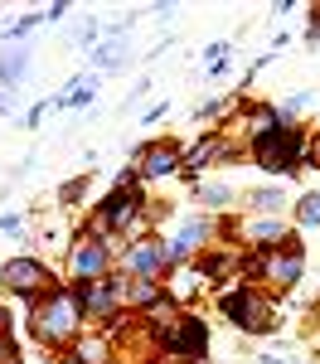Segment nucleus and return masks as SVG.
<instances>
[{
    "instance_id": "1",
    "label": "nucleus",
    "mask_w": 320,
    "mask_h": 364,
    "mask_svg": "<svg viewBox=\"0 0 320 364\" xmlns=\"http://www.w3.org/2000/svg\"><path fill=\"white\" fill-rule=\"evenodd\" d=\"M78 331V296H68V291H49L44 296V306L34 311V336L58 345V340H68Z\"/></svg>"
},
{
    "instance_id": "2",
    "label": "nucleus",
    "mask_w": 320,
    "mask_h": 364,
    "mask_svg": "<svg viewBox=\"0 0 320 364\" xmlns=\"http://www.w3.org/2000/svg\"><path fill=\"white\" fill-rule=\"evenodd\" d=\"M301 132L296 127H272V132H262L258 136V161L267 170H291L296 166V156H301Z\"/></svg>"
},
{
    "instance_id": "3",
    "label": "nucleus",
    "mask_w": 320,
    "mask_h": 364,
    "mask_svg": "<svg viewBox=\"0 0 320 364\" xmlns=\"http://www.w3.org/2000/svg\"><path fill=\"white\" fill-rule=\"evenodd\" d=\"M5 287L10 291H20V296H34V291H58L54 287V277L39 267V262H29V257H15V262H5Z\"/></svg>"
},
{
    "instance_id": "4",
    "label": "nucleus",
    "mask_w": 320,
    "mask_h": 364,
    "mask_svg": "<svg viewBox=\"0 0 320 364\" xmlns=\"http://www.w3.org/2000/svg\"><path fill=\"white\" fill-rule=\"evenodd\" d=\"M224 311H228L243 331H267V306L258 301V291H253V287H238L233 296H224Z\"/></svg>"
},
{
    "instance_id": "5",
    "label": "nucleus",
    "mask_w": 320,
    "mask_h": 364,
    "mask_svg": "<svg viewBox=\"0 0 320 364\" xmlns=\"http://www.w3.org/2000/svg\"><path fill=\"white\" fill-rule=\"evenodd\" d=\"M204 345H209L204 321H175V331L165 336V350H175V355H204Z\"/></svg>"
},
{
    "instance_id": "6",
    "label": "nucleus",
    "mask_w": 320,
    "mask_h": 364,
    "mask_svg": "<svg viewBox=\"0 0 320 364\" xmlns=\"http://www.w3.org/2000/svg\"><path fill=\"white\" fill-rule=\"evenodd\" d=\"M136 219V195H112L97 214V228H126Z\"/></svg>"
},
{
    "instance_id": "7",
    "label": "nucleus",
    "mask_w": 320,
    "mask_h": 364,
    "mask_svg": "<svg viewBox=\"0 0 320 364\" xmlns=\"http://www.w3.org/2000/svg\"><path fill=\"white\" fill-rule=\"evenodd\" d=\"M267 267H272V282H277V287H291V282L301 277V248H296V243L287 238V248H282V257H272Z\"/></svg>"
},
{
    "instance_id": "8",
    "label": "nucleus",
    "mask_w": 320,
    "mask_h": 364,
    "mask_svg": "<svg viewBox=\"0 0 320 364\" xmlns=\"http://www.w3.org/2000/svg\"><path fill=\"white\" fill-rule=\"evenodd\" d=\"M102 267H107V252L97 248V243H83V248L73 252V272L78 277H97Z\"/></svg>"
},
{
    "instance_id": "9",
    "label": "nucleus",
    "mask_w": 320,
    "mask_h": 364,
    "mask_svg": "<svg viewBox=\"0 0 320 364\" xmlns=\"http://www.w3.org/2000/svg\"><path fill=\"white\" fill-rule=\"evenodd\" d=\"M126 262H131V272H145V277H150V272H160V267H165V252L155 248V243H141V248H131Z\"/></svg>"
},
{
    "instance_id": "10",
    "label": "nucleus",
    "mask_w": 320,
    "mask_h": 364,
    "mask_svg": "<svg viewBox=\"0 0 320 364\" xmlns=\"http://www.w3.org/2000/svg\"><path fill=\"white\" fill-rule=\"evenodd\" d=\"M170 170H175V151H170V146H155V151H145L141 175H170Z\"/></svg>"
},
{
    "instance_id": "11",
    "label": "nucleus",
    "mask_w": 320,
    "mask_h": 364,
    "mask_svg": "<svg viewBox=\"0 0 320 364\" xmlns=\"http://www.w3.org/2000/svg\"><path fill=\"white\" fill-rule=\"evenodd\" d=\"M194 243H204V224H189L175 238V252H194Z\"/></svg>"
},
{
    "instance_id": "12",
    "label": "nucleus",
    "mask_w": 320,
    "mask_h": 364,
    "mask_svg": "<svg viewBox=\"0 0 320 364\" xmlns=\"http://www.w3.org/2000/svg\"><path fill=\"white\" fill-rule=\"evenodd\" d=\"M20 73H25V54H10L5 63H0V78H5V83H15Z\"/></svg>"
},
{
    "instance_id": "13",
    "label": "nucleus",
    "mask_w": 320,
    "mask_h": 364,
    "mask_svg": "<svg viewBox=\"0 0 320 364\" xmlns=\"http://www.w3.org/2000/svg\"><path fill=\"white\" fill-rule=\"evenodd\" d=\"M301 224H320V195L301 199Z\"/></svg>"
},
{
    "instance_id": "14",
    "label": "nucleus",
    "mask_w": 320,
    "mask_h": 364,
    "mask_svg": "<svg viewBox=\"0 0 320 364\" xmlns=\"http://www.w3.org/2000/svg\"><path fill=\"white\" fill-rule=\"evenodd\" d=\"M253 238L272 243V238H282V224H272V219H267V224H258V228H253Z\"/></svg>"
},
{
    "instance_id": "15",
    "label": "nucleus",
    "mask_w": 320,
    "mask_h": 364,
    "mask_svg": "<svg viewBox=\"0 0 320 364\" xmlns=\"http://www.w3.org/2000/svg\"><path fill=\"white\" fill-rule=\"evenodd\" d=\"M0 364H20V355H15V345H10L5 331H0Z\"/></svg>"
},
{
    "instance_id": "16",
    "label": "nucleus",
    "mask_w": 320,
    "mask_h": 364,
    "mask_svg": "<svg viewBox=\"0 0 320 364\" xmlns=\"http://www.w3.org/2000/svg\"><path fill=\"white\" fill-rule=\"evenodd\" d=\"M199 199H204V204H224L228 190H224V185H209V190H199Z\"/></svg>"
},
{
    "instance_id": "17",
    "label": "nucleus",
    "mask_w": 320,
    "mask_h": 364,
    "mask_svg": "<svg viewBox=\"0 0 320 364\" xmlns=\"http://www.w3.org/2000/svg\"><path fill=\"white\" fill-rule=\"evenodd\" d=\"M58 364H83V360H78V355H63V360H58Z\"/></svg>"
},
{
    "instance_id": "18",
    "label": "nucleus",
    "mask_w": 320,
    "mask_h": 364,
    "mask_svg": "<svg viewBox=\"0 0 320 364\" xmlns=\"http://www.w3.org/2000/svg\"><path fill=\"white\" fill-rule=\"evenodd\" d=\"M262 364H287V360H277V355H267V360H262Z\"/></svg>"
},
{
    "instance_id": "19",
    "label": "nucleus",
    "mask_w": 320,
    "mask_h": 364,
    "mask_svg": "<svg viewBox=\"0 0 320 364\" xmlns=\"http://www.w3.org/2000/svg\"><path fill=\"white\" fill-rule=\"evenodd\" d=\"M311 156H316V161H320V136H316V146H311Z\"/></svg>"
}]
</instances>
